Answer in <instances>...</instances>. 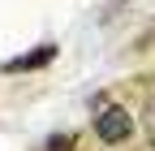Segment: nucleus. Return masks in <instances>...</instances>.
I'll list each match as a JSON object with an SVG mask.
<instances>
[{"label":"nucleus","mask_w":155,"mask_h":151,"mask_svg":"<svg viewBox=\"0 0 155 151\" xmlns=\"http://www.w3.org/2000/svg\"><path fill=\"white\" fill-rule=\"evenodd\" d=\"M52 56H56V48H39V52L22 56V61H9V69H39V65H48Z\"/></svg>","instance_id":"2"},{"label":"nucleus","mask_w":155,"mask_h":151,"mask_svg":"<svg viewBox=\"0 0 155 151\" xmlns=\"http://www.w3.org/2000/svg\"><path fill=\"white\" fill-rule=\"evenodd\" d=\"M95 134H99V143L116 147V143H125V138L134 134V117H129L121 104H108L99 117H95Z\"/></svg>","instance_id":"1"},{"label":"nucleus","mask_w":155,"mask_h":151,"mask_svg":"<svg viewBox=\"0 0 155 151\" xmlns=\"http://www.w3.org/2000/svg\"><path fill=\"white\" fill-rule=\"evenodd\" d=\"M147 125H151V134H155V99H151V108H147Z\"/></svg>","instance_id":"3"}]
</instances>
